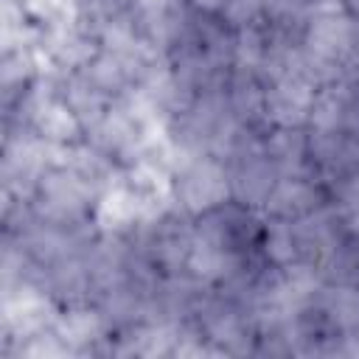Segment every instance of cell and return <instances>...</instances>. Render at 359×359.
Returning a JSON list of instances; mask_svg holds the SVG:
<instances>
[{"label": "cell", "mask_w": 359, "mask_h": 359, "mask_svg": "<svg viewBox=\"0 0 359 359\" xmlns=\"http://www.w3.org/2000/svg\"><path fill=\"white\" fill-rule=\"evenodd\" d=\"M36 48L45 62V70H50L56 76L76 73V70L87 67L95 59V53L101 50L95 34L76 17V11H67V14L45 22L39 28Z\"/></svg>", "instance_id": "cell-7"}, {"label": "cell", "mask_w": 359, "mask_h": 359, "mask_svg": "<svg viewBox=\"0 0 359 359\" xmlns=\"http://www.w3.org/2000/svg\"><path fill=\"white\" fill-rule=\"evenodd\" d=\"M264 132L266 129L252 132L236 151L224 157L227 177H230V199L250 210H261V213L269 202V194L275 191L280 180L278 168L264 151Z\"/></svg>", "instance_id": "cell-6"}, {"label": "cell", "mask_w": 359, "mask_h": 359, "mask_svg": "<svg viewBox=\"0 0 359 359\" xmlns=\"http://www.w3.org/2000/svg\"><path fill=\"white\" fill-rule=\"evenodd\" d=\"M233 31H244L252 25H261L266 20V3L264 0H227V6L219 14Z\"/></svg>", "instance_id": "cell-15"}, {"label": "cell", "mask_w": 359, "mask_h": 359, "mask_svg": "<svg viewBox=\"0 0 359 359\" xmlns=\"http://www.w3.org/2000/svg\"><path fill=\"white\" fill-rule=\"evenodd\" d=\"M129 6L137 34L157 56H165L174 48L194 14L185 0H129Z\"/></svg>", "instance_id": "cell-8"}, {"label": "cell", "mask_w": 359, "mask_h": 359, "mask_svg": "<svg viewBox=\"0 0 359 359\" xmlns=\"http://www.w3.org/2000/svg\"><path fill=\"white\" fill-rule=\"evenodd\" d=\"M45 73L36 45H0V109L17 104Z\"/></svg>", "instance_id": "cell-12"}, {"label": "cell", "mask_w": 359, "mask_h": 359, "mask_svg": "<svg viewBox=\"0 0 359 359\" xmlns=\"http://www.w3.org/2000/svg\"><path fill=\"white\" fill-rule=\"evenodd\" d=\"M107 199V188L90 180L84 171L70 165L62 154L42 177L31 208L39 219L59 224H90L98 222L101 205Z\"/></svg>", "instance_id": "cell-1"}, {"label": "cell", "mask_w": 359, "mask_h": 359, "mask_svg": "<svg viewBox=\"0 0 359 359\" xmlns=\"http://www.w3.org/2000/svg\"><path fill=\"white\" fill-rule=\"evenodd\" d=\"M258 250H261V258L275 269H286V266L303 261V250H300L294 222H286V219L264 216V230H261Z\"/></svg>", "instance_id": "cell-14"}, {"label": "cell", "mask_w": 359, "mask_h": 359, "mask_svg": "<svg viewBox=\"0 0 359 359\" xmlns=\"http://www.w3.org/2000/svg\"><path fill=\"white\" fill-rule=\"evenodd\" d=\"M157 135H160V129L137 107V101L123 98V101H115L93 126H87L84 140L98 146L123 171V168H132L146 160Z\"/></svg>", "instance_id": "cell-4"}, {"label": "cell", "mask_w": 359, "mask_h": 359, "mask_svg": "<svg viewBox=\"0 0 359 359\" xmlns=\"http://www.w3.org/2000/svg\"><path fill=\"white\" fill-rule=\"evenodd\" d=\"M266 84V126H306L311 115V104L317 95V84L306 76V70L280 73Z\"/></svg>", "instance_id": "cell-9"}, {"label": "cell", "mask_w": 359, "mask_h": 359, "mask_svg": "<svg viewBox=\"0 0 359 359\" xmlns=\"http://www.w3.org/2000/svg\"><path fill=\"white\" fill-rule=\"evenodd\" d=\"M325 202H328V191L311 171L289 174V177L278 180V185L269 194V202L264 208V216L297 222V219L309 216L311 210L323 208Z\"/></svg>", "instance_id": "cell-11"}, {"label": "cell", "mask_w": 359, "mask_h": 359, "mask_svg": "<svg viewBox=\"0 0 359 359\" xmlns=\"http://www.w3.org/2000/svg\"><path fill=\"white\" fill-rule=\"evenodd\" d=\"M264 151L280 177L309 171V135L306 126H272L264 132Z\"/></svg>", "instance_id": "cell-13"}, {"label": "cell", "mask_w": 359, "mask_h": 359, "mask_svg": "<svg viewBox=\"0 0 359 359\" xmlns=\"http://www.w3.org/2000/svg\"><path fill=\"white\" fill-rule=\"evenodd\" d=\"M56 331L67 342L73 359L109 356V342L115 331L95 303H79V306L59 309Z\"/></svg>", "instance_id": "cell-10"}, {"label": "cell", "mask_w": 359, "mask_h": 359, "mask_svg": "<svg viewBox=\"0 0 359 359\" xmlns=\"http://www.w3.org/2000/svg\"><path fill=\"white\" fill-rule=\"evenodd\" d=\"M191 323L199 328L216 356H255V317L252 309L236 294L208 286Z\"/></svg>", "instance_id": "cell-2"}, {"label": "cell", "mask_w": 359, "mask_h": 359, "mask_svg": "<svg viewBox=\"0 0 359 359\" xmlns=\"http://www.w3.org/2000/svg\"><path fill=\"white\" fill-rule=\"evenodd\" d=\"M62 149L31 129H3L0 143V202H31L42 177L59 160Z\"/></svg>", "instance_id": "cell-3"}, {"label": "cell", "mask_w": 359, "mask_h": 359, "mask_svg": "<svg viewBox=\"0 0 359 359\" xmlns=\"http://www.w3.org/2000/svg\"><path fill=\"white\" fill-rule=\"evenodd\" d=\"M165 196L191 219L230 202V177L224 160L213 154L177 157L165 180Z\"/></svg>", "instance_id": "cell-5"}, {"label": "cell", "mask_w": 359, "mask_h": 359, "mask_svg": "<svg viewBox=\"0 0 359 359\" xmlns=\"http://www.w3.org/2000/svg\"><path fill=\"white\" fill-rule=\"evenodd\" d=\"M339 6H342L353 20H359V0H339Z\"/></svg>", "instance_id": "cell-17"}, {"label": "cell", "mask_w": 359, "mask_h": 359, "mask_svg": "<svg viewBox=\"0 0 359 359\" xmlns=\"http://www.w3.org/2000/svg\"><path fill=\"white\" fill-rule=\"evenodd\" d=\"M185 3L202 14H222V8L227 6V0H185Z\"/></svg>", "instance_id": "cell-16"}]
</instances>
